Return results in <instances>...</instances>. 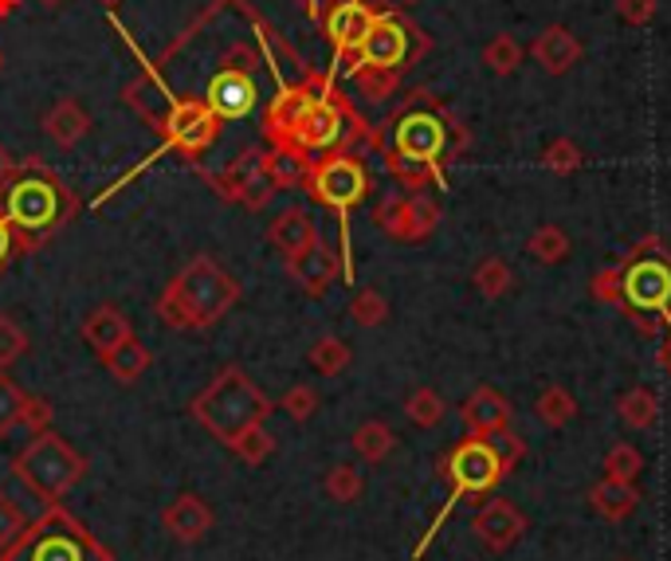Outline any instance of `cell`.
<instances>
[{"mask_svg": "<svg viewBox=\"0 0 671 561\" xmlns=\"http://www.w3.org/2000/svg\"><path fill=\"white\" fill-rule=\"evenodd\" d=\"M354 452L362 455L365 463H382V460H389L393 455V447H397V436H393V429L389 424H382V421H365V424H357V432H354Z\"/></svg>", "mask_w": 671, "mask_h": 561, "instance_id": "f1b7e54d", "label": "cell"}, {"mask_svg": "<svg viewBox=\"0 0 671 561\" xmlns=\"http://www.w3.org/2000/svg\"><path fill=\"white\" fill-rule=\"evenodd\" d=\"M51 416H56V409H51L48 396H28L24 416H20V429H24L28 436H36V432H48L51 429Z\"/></svg>", "mask_w": 671, "mask_h": 561, "instance_id": "681fc988", "label": "cell"}, {"mask_svg": "<svg viewBox=\"0 0 671 561\" xmlns=\"http://www.w3.org/2000/svg\"><path fill=\"white\" fill-rule=\"evenodd\" d=\"M158 134H161L158 154L177 149V154H185V161H189V157H197L200 149H208L216 141L220 118L205 107V99H177L174 95V107H169V115ZM158 154H149V157H158Z\"/></svg>", "mask_w": 671, "mask_h": 561, "instance_id": "9c48e42d", "label": "cell"}, {"mask_svg": "<svg viewBox=\"0 0 671 561\" xmlns=\"http://www.w3.org/2000/svg\"><path fill=\"white\" fill-rule=\"evenodd\" d=\"M233 452L240 455L244 463H251V468H259V463H267V460H272V452H275V436L264 429V424H259V429L244 432V436L236 440V444H233Z\"/></svg>", "mask_w": 671, "mask_h": 561, "instance_id": "b9f144b4", "label": "cell"}, {"mask_svg": "<svg viewBox=\"0 0 671 561\" xmlns=\"http://www.w3.org/2000/svg\"><path fill=\"white\" fill-rule=\"evenodd\" d=\"M307 362H310V370L323 373V377H338V373L349 370L354 354H349V346L342 338H334V334H323V338L310 346Z\"/></svg>", "mask_w": 671, "mask_h": 561, "instance_id": "f546056e", "label": "cell"}, {"mask_svg": "<svg viewBox=\"0 0 671 561\" xmlns=\"http://www.w3.org/2000/svg\"><path fill=\"white\" fill-rule=\"evenodd\" d=\"M616 12H621L624 24L644 28L655 17V0H616Z\"/></svg>", "mask_w": 671, "mask_h": 561, "instance_id": "816d5d0a", "label": "cell"}, {"mask_svg": "<svg viewBox=\"0 0 671 561\" xmlns=\"http://www.w3.org/2000/svg\"><path fill=\"white\" fill-rule=\"evenodd\" d=\"M323 488H326V495H330L334 503H357V499H362V491H365V479H362V471L349 468V463H334V468L326 471Z\"/></svg>", "mask_w": 671, "mask_h": 561, "instance_id": "8d00e7d4", "label": "cell"}, {"mask_svg": "<svg viewBox=\"0 0 671 561\" xmlns=\"http://www.w3.org/2000/svg\"><path fill=\"white\" fill-rule=\"evenodd\" d=\"M522 43L514 40L511 32H499V36H491L487 43H483V67L487 71H495V75H511V71H519V63H522Z\"/></svg>", "mask_w": 671, "mask_h": 561, "instance_id": "e575fe53", "label": "cell"}, {"mask_svg": "<svg viewBox=\"0 0 671 561\" xmlns=\"http://www.w3.org/2000/svg\"><path fill=\"white\" fill-rule=\"evenodd\" d=\"M526 252H531L539 264H562L570 256V236H565L562 224H542L534 228V236L526 239Z\"/></svg>", "mask_w": 671, "mask_h": 561, "instance_id": "d6a6232c", "label": "cell"}, {"mask_svg": "<svg viewBox=\"0 0 671 561\" xmlns=\"http://www.w3.org/2000/svg\"><path fill=\"white\" fill-rule=\"evenodd\" d=\"M542 166H546L550 174H557V177L578 174V169H581V149H578V141H570V138L550 141L546 154H542Z\"/></svg>", "mask_w": 671, "mask_h": 561, "instance_id": "7bdbcfd3", "label": "cell"}, {"mask_svg": "<svg viewBox=\"0 0 671 561\" xmlns=\"http://www.w3.org/2000/svg\"><path fill=\"white\" fill-rule=\"evenodd\" d=\"M240 303V283L213 256H193L154 303V314L169 331H208Z\"/></svg>", "mask_w": 671, "mask_h": 561, "instance_id": "7a4b0ae2", "label": "cell"}, {"mask_svg": "<svg viewBox=\"0 0 671 561\" xmlns=\"http://www.w3.org/2000/svg\"><path fill=\"white\" fill-rule=\"evenodd\" d=\"M134 338V323L126 318L122 306L115 303H99L91 314L83 318V342L91 346V354L107 357L110 350H118L122 342Z\"/></svg>", "mask_w": 671, "mask_h": 561, "instance_id": "d6986e66", "label": "cell"}, {"mask_svg": "<svg viewBox=\"0 0 671 561\" xmlns=\"http://www.w3.org/2000/svg\"><path fill=\"white\" fill-rule=\"evenodd\" d=\"M149 362H154V357H149V350L141 346L138 338L122 342V346L110 350V354L102 357V365H107V373L118 381V385H138V381L146 377Z\"/></svg>", "mask_w": 671, "mask_h": 561, "instance_id": "4316f807", "label": "cell"}, {"mask_svg": "<svg viewBox=\"0 0 671 561\" xmlns=\"http://www.w3.org/2000/svg\"><path fill=\"white\" fill-rule=\"evenodd\" d=\"M389 134H393L389 149L413 157V161H424V166H432L440 177H444L440 161L452 154V118H447L444 107L424 99V107L401 110V115L389 122Z\"/></svg>", "mask_w": 671, "mask_h": 561, "instance_id": "52a82bcc", "label": "cell"}, {"mask_svg": "<svg viewBox=\"0 0 671 561\" xmlns=\"http://www.w3.org/2000/svg\"><path fill=\"white\" fill-rule=\"evenodd\" d=\"M87 130H91V115L75 99H59L56 107L43 115V134H48L59 149L79 146V141L87 138Z\"/></svg>", "mask_w": 671, "mask_h": 561, "instance_id": "603a6c76", "label": "cell"}, {"mask_svg": "<svg viewBox=\"0 0 671 561\" xmlns=\"http://www.w3.org/2000/svg\"><path fill=\"white\" fill-rule=\"evenodd\" d=\"M444 475L452 479V495L456 499H483L487 491L499 488V479H503L506 471L499 468L487 440L472 436L460 447H452V455L444 460Z\"/></svg>", "mask_w": 671, "mask_h": 561, "instance_id": "30bf717a", "label": "cell"}, {"mask_svg": "<svg viewBox=\"0 0 671 561\" xmlns=\"http://www.w3.org/2000/svg\"><path fill=\"white\" fill-rule=\"evenodd\" d=\"M200 99H205V107L213 110L220 122H236V118H248L251 110L259 107V83L248 67L233 63V56H228L220 71L208 79Z\"/></svg>", "mask_w": 671, "mask_h": 561, "instance_id": "7c38bea8", "label": "cell"}, {"mask_svg": "<svg viewBox=\"0 0 671 561\" xmlns=\"http://www.w3.org/2000/svg\"><path fill=\"white\" fill-rule=\"evenodd\" d=\"M205 177L224 200H236V205L251 208V213H259V208L279 193L264 169V149H244L240 157L228 161V169H224L220 177H213V174H205Z\"/></svg>", "mask_w": 671, "mask_h": 561, "instance_id": "8fae6325", "label": "cell"}, {"mask_svg": "<svg viewBox=\"0 0 671 561\" xmlns=\"http://www.w3.org/2000/svg\"><path fill=\"white\" fill-rule=\"evenodd\" d=\"M99 4H102V9H107V12H115L118 4H122V0H99Z\"/></svg>", "mask_w": 671, "mask_h": 561, "instance_id": "94428289", "label": "cell"}, {"mask_svg": "<svg viewBox=\"0 0 671 561\" xmlns=\"http://www.w3.org/2000/svg\"><path fill=\"white\" fill-rule=\"evenodd\" d=\"M0 71H4V51H0Z\"/></svg>", "mask_w": 671, "mask_h": 561, "instance_id": "be15d7a7", "label": "cell"}, {"mask_svg": "<svg viewBox=\"0 0 671 561\" xmlns=\"http://www.w3.org/2000/svg\"><path fill=\"white\" fill-rule=\"evenodd\" d=\"M0 561H115V553L75 519L63 503H51L24 534L0 553Z\"/></svg>", "mask_w": 671, "mask_h": 561, "instance_id": "277c9868", "label": "cell"}, {"mask_svg": "<svg viewBox=\"0 0 671 561\" xmlns=\"http://www.w3.org/2000/svg\"><path fill=\"white\" fill-rule=\"evenodd\" d=\"M589 503L596 506V514L621 522V519H629L644 499H640L637 483H624V479H601V483L589 491Z\"/></svg>", "mask_w": 671, "mask_h": 561, "instance_id": "484cf974", "label": "cell"}, {"mask_svg": "<svg viewBox=\"0 0 671 561\" xmlns=\"http://www.w3.org/2000/svg\"><path fill=\"white\" fill-rule=\"evenodd\" d=\"M621 279H624V267H605V272L593 275V298L596 303H621Z\"/></svg>", "mask_w": 671, "mask_h": 561, "instance_id": "f907efd6", "label": "cell"}, {"mask_svg": "<svg viewBox=\"0 0 671 561\" xmlns=\"http://www.w3.org/2000/svg\"><path fill=\"white\" fill-rule=\"evenodd\" d=\"M632 323H637L640 334H648V338H655L660 334V323H655V311H637L632 314Z\"/></svg>", "mask_w": 671, "mask_h": 561, "instance_id": "11a10c76", "label": "cell"}, {"mask_svg": "<svg viewBox=\"0 0 671 561\" xmlns=\"http://www.w3.org/2000/svg\"><path fill=\"white\" fill-rule=\"evenodd\" d=\"M616 413H621V421L629 424V429L644 432L655 424V416H660V405H655V393L644 385L629 388V393L621 396V405H616Z\"/></svg>", "mask_w": 671, "mask_h": 561, "instance_id": "4dcf8cb0", "label": "cell"}, {"mask_svg": "<svg viewBox=\"0 0 671 561\" xmlns=\"http://www.w3.org/2000/svg\"><path fill=\"white\" fill-rule=\"evenodd\" d=\"M0 213L17 232L20 252L43 248L79 213V197L40 161H20L17 177L0 185Z\"/></svg>", "mask_w": 671, "mask_h": 561, "instance_id": "6da1fadb", "label": "cell"}, {"mask_svg": "<svg viewBox=\"0 0 671 561\" xmlns=\"http://www.w3.org/2000/svg\"><path fill=\"white\" fill-rule=\"evenodd\" d=\"M330 75H307L298 87H279V95L272 99L264 118V134L272 138V146H283L290 138V130L298 126V118L307 115L326 91H330Z\"/></svg>", "mask_w": 671, "mask_h": 561, "instance_id": "5bb4252c", "label": "cell"}, {"mask_svg": "<svg viewBox=\"0 0 671 561\" xmlns=\"http://www.w3.org/2000/svg\"><path fill=\"white\" fill-rule=\"evenodd\" d=\"M28 354V334L12 314H0V370H9L12 362Z\"/></svg>", "mask_w": 671, "mask_h": 561, "instance_id": "60d3db41", "label": "cell"}, {"mask_svg": "<svg viewBox=\"0 0 671 561\" xmlns=\"http://www.w3.org/2000/svg\"><path fill=\"white\" fill-rule=\"evenodd\" d=\"M440 224V205L428 189L421 193H405V220H401V244H421L436 232Z\"/></svg>", "mask_w": 671, "mask_h": 561, "instance_id": "cb8c5ba5", "label": "cell"}, {"mask_svg": "<svg viewBox=\"0 0 671 561\" xmlns=\"http://www.w3.org/2000/svg\"><path fill=\"white\" fill-rule=\"evenodd\" d=\"M581 51H585V48H581V40H578V36H573L565 24L542 28L539 40L531 43L534 63H539L546 75H565V71H573V67L581 63Z\"/></svg>", "mask_w": 671, "mask_h": 561, "instance_id": "ffe728a7", "label": "cell"}, {"mask_svg": "<svg viewBox=\"0 0 671 561\" xmlns=\"http://www.w3.org/2000/svg\"><path fill=\"white\" fill-rule=\"evenodd\" d=\"M573 416H578V401H573L562 385H550L546 393L539 396V421L542 424H550V429H562V424H570Z\"/></svg>", "mask_w": 671, "mask_h": 561, "instance_id": "74e56055", "label": "cell"}, {"mask_svg": "<svg viewBox=\"0 0 671 561\" xmlns=\"http://www.w3.org/2000/svg\"><path fill=\"white\" fill-rule=\"evenodd\" d=\"M621 298L632 311H671V259L663 256H629L621 279Z\"/></svg>", "mask_w": 671, "mask_h": 561, "instance_id": "4fadbf2b", "label": "cell"}, {"mask_svg": "<svg viewBox=\"0 0 671 561\" xmlns=\"http://www.w3.org/2000/svg\"><path fill=\"white\" fill-rule=\"evenodd\" d=\"M43 9H59V4H63V0H40Z\"/></svg>", "mask_w": 671, "mask_h": 561, "instance_id": "6125c7cd", "label": "cell"}, {"mask_svg": "<svg viewBox=\"0 0 671 561\" xmlns=\"http://www.w3.org/2000/svg\"><path fill=\"white\" fill-rule=\"evenodd\" d=\"M373 20H377V9L369 0H330V9L323 12V32L334 48V59L354 56Z\"/></svg>", "mask_w": 671, "mask_h": 561, "instance_id": "9a60e30c", "label": "cell"}, {"mask_svg": "<svg viewBox=\"0 0 671 561\" xmlns=\"http://www.w3.org/2000/svg\"><path fill=\"white\" fill-rule=\"evenodd\" d=\"M12 475H17V483L28 495H36L43 506H51L63 503L79 488V479L87 475V460L59 432L48 429L28 436V444L12 460Z\"/></svg>", "mask_w": 671, "mask_h": 561, "instance_id": "5b68a950", "label": "cell"}, {"mask_svg": "<svg viewBox=\"0 0 671 561\" xmlns=\"http://www.w3.org/2000/svg\"><path fill=\"white\" fill-rule=\"evenodd\" d=\"M24 526H28V519H24V511L17 506V499L0 491V553L9 550V545L24 534Z\"/></svg>", "mask_w": 671, "mask_h": 561, "instance_id": "bcb514c9", "label": "cell"}, {"mask_svg": "<svg viewBox=\"0 0 671 561\" xmlns=\"http://www.w3.org/2000/svg\"><path fill=\"white\" fill-rule=\"evenodd\" d=\"M272 409L275 405L267 401V393L240 370V365H224V370L197 393L189 413L208 436L220 440L224 447H233L244 432L267 424Z\"/></svg>", "mask_w": 671, "mask_h": 561, "instance_id": "3957f363", "label": "cell"}, {"mask_svg": "<svg viewBox=\"0 0 671 561\" xmlns=\"http://www.w3.org/2000/svg\"><path fill=\"white\" fill-rule=\"evenodd\" d=\"M393 9H413V4H421V0H389Z\"/></svg>", "mask_w": 671, "mask_h": 561, "instance_id": "91938a15", "label": "cell"}, {"mask_svg": "<svg viewBox=\"0 0 671 561\" xmlns=\"http://www.w3.org/2000/svg\"><path fill=\"white\" fill-rule=\"evenodd\" d=\"M349 79L357 83V91L369 102H385L397 95L401 71H385V67H349Z\"/></svg>", "mask_w": 671, "mask_h": 561, "instance_id": "1f68e13d", "label": "cell"}, {"mask_svg": "<svg viewBox=\"0 0 671 561\" xmlns=\"http://www.w3.org/2000/svg\"><path fill=\"white\" fill-rule=\"evenodd\" d=\"M307 193L318 205L334 208L338 216H349L369 197V169H365L362 157H354L349 149H334V154L310 161Z\"/></svg>", "mask_w": 671, "mask_h": 561, "instance_id": "ba28073f", "label": "cell"}, {"mask_svg": "<svg viewBox=\"0 0 671 561\" xmlns=\"http://www.w3.org/2000/svg\"><path fill=\"white\" fill-rule=\"evenodd\" d=\"M349 318H354L357 326H382L385 318H389V303H385L382 291H373V287H362L354 295V303H349Z\"/></svg>", "mask_w": 671, "mask_h": 561, "instance_id": "f35d334b", "label": "cell"}, {"mask_svg": "<svg viewBox=\"0 0 671 561\" xmlns=\"http://www.w3.org/2000/svg\"><path fill=\"white\" fill-rule=\"evenodd\" d=\"M17 169H20V157H12L9 146H0V185L12 181V177H17Z\"/></svg>", "mask_w": 671, "mask_h": 561, "instance_id": "db71d44e", "label": "cell"}, {"mask_svg": "<svg viewBox=\"0 0 671 561\" xmlns=\"http://www.w3.org/2000/svg\"><path fill=\"white\" fill-rule=\"evenodd\" d=\"M267 239H272V248L287 259V256H295V252L307 248L310 239H318V224L307 208L290 205V208H283L272 224H267Z\"/></svg>", "mask_w": 671, "mask_h": 561, "instance_id": "7402d4cb", "label": "cell"}, {"mask_svg": "<svg viewBox=\"0 0 671 561\" xmlns=\"http://www.w3.org/2000/svg\"><path fill=\"white\" fill-rule=\"evenodd\" d=\"M283 413L290 416V421H310V416L318 413V393L315 385H290L287 393H283Z\"/></svg>", "mask_w": 671, "mask_h": 561, "instance_id": "f6af8a7d", "label": "cell"}, {"mask_svg": "<svg viewBox=\"0 0 671 561\" xmlns=\"http://www.w3.org/2000/svg\"><path fill=\"white\" fill-rule=\"evenodd\" d=\"M24 405H28V393L12 377H4V370H0V440H9L12 432L20 429Z\"/></svg>", "mask_w": 671, "mask_h": 561, "instance_id": "d590c367", "label": "cell"}, {"mask_svg": "<svg viewBox=\"0 0 671 561\" xmlns=\"http://www.w3.org/2000/svg\"><path fill=\"white\" fill-rule=\"evenodd\" d=\"M213 522H216L213 506L200 495H177L174 503L161 511V530L181 545H197L200 538L213 530Z\"/></svg>", "mask_w": 671, "mask_h": 561, "instance_id": "ac0fdd59", "label": "cell"}, {"mask_svg": "<svg viewBox=\"0 0 671 561\" xmlns=\"http://www.w3.org/2000/svg\"><path fill=\"white\" fill-rule=\"evenodd\" d=\"M472 530L487 550H511V545L526 534V514H522L511 499H491L472 519Z\"/></svg>", "mask_w": 671, "mask_h": 561, "instance_id": "e0dca14e", "label": "cell"}, {"mask_svg": "<svg viewBox=\"0 0 671 561\" xmlns=\"http://www.w3.org/2000/svg\"><path fill=\"white\" fill-rule=\"evenodd\" d=\"M487 440V447L495 452V460H499V468L503 471H511L514 463L526 455V444L519 440V432H511V429H499V432H491V436H483Z\"/></svg>", "mask_w": 671, "mask_h": 561, "instance_id": "7dc6e473", "label": "cell"}, {"mask_svg": "<svg viewBox=\"0 0 671 561\" xmlns=\"http://www.w3.org/2000/svg\"><path fill=\"white\" fill-rule=\"evenodd\" d=\"M264 169H267V177H272L275 189H298V185H307L310 157L295 146H272L264 154Z\"/></svg>", "mask_w": 671, "mask_h": 561, "instance_id": "d4e9b609", "label": "cell"}, {"mask_svg": "<svg viewBox=\"0 0 671 561\" xmlns=\"http://www.w3.org/2000/svg\"><path fill=\"white\" fill-rule=\"evenodd\" d=\"M464 429L467 436H480V440L499 429H511V405H506V396L491 385L475 388L464 401Z\"/></svg>", "mask_w": 671, "mask_h": 561, "instance_id": "44dd1931", "label": "cell"}, {"mask_svg": "<svg viewBox=\"0 0 671 561\" xmlns=\"http://www.w3.org/2000/svg\"><path fill=\"white\" fill-rule=\"evenodd\" d=\"M405 416L416 424V429H436V424L447 416L444 396H440L436 388H428V385L413 388V393H408V401H405Z\"/></svg>", "mask_w": 671, "mask_h": 561, "instance_id": "836d02e7", "label": "cell"}, {"mask_svg": "<svg viewBox=\"0 0 671 561\" xmlns=\"http://www.w3.org/2000/svg\"><path fill=\"white\" fill-rule=\"evenodd\" d=\"M303 4H307V12H310L315 20H323V12L330 9V0H303Z\"/></svg>", "mask_w": 671, "mask_h": 561, "instance_id": "6f0895ef", "label": "cell"}, {"mask_svg": "<svg viewBox=\"0 0 671 561\" xmlns=\"http://www.w3.org/2000/svg\"><path fill=\"white\" fill-rule=\"evenodd\" d=\"M432 48V40L413 24V20L397 17L393 9H377V20L365 32L362 48L354 51L349 67H385V71H405L413 67L424 51Z\"/></svg>", "mask_w": 671, "mask_h": 561, "instance_id": "8992f818", "label": "cell"}, {"mask_svg": "<svg viewBox=\"0 0 671 561\" xmlns=\"http://www.w3.org/2000/svg\"><path fill=\"white\" fill-rule=\"evenodd\" d=\"M668 326H671V323H668ZM660 370L671 373V334L663 338V346H660Z\"/></svg>", "mask_w": 671, "mask_h": 561, "instance_id": "9f6ffc18", "label": "cell"}, {"mask_svg": "<svg viewBox=\"0 0 671 561\" xmlns=\"http://www.w3.org/2000/svg\"><path fill=\"white\" fill-rule=\"evenodd\" d=\"M511 267L503 264L499 256H487L480 259V267H475V287H480V295L487 298H503L506 291H511Z\"/></svg>", "mask_w": 671, "mask_h": 561, "instance_id": "ab89813d", "label": "cell"}, {"mask_svg": "<svg viewBox=\"0 0 671 561\" xmlns=\"http://www.w3.org/2000/svg\"><path fill=\"white\" fill-rule=\"evenodd\" d=\"M401 220H405V193H389L382 205L373 208V224L385 232V236H401Z\"/></svg>", "mask_w": 671, "mask_h": 561, "instance_id": "c3c4849f", "label": "cell"}, {"mask_svg": "<svg viewBox=\"0 0 671 561\" xmlns=\"http://www.w3.org/2000/svg\"><path fill=\"white\" fill-rule=\"evenodd\" d=\"M20 4H24V0H0V17H12Z\"/></svg>", "mask_w": 671, "mask_h": 561, "instance_id": "680465c9", "label": "cell"}, {"mask_svg": "<svg viewBox=\"0 0 671 561\" xmlns=\"http://www.w3.org/2000/svg\"><path fill=\"white\" fill-rule=\"evenodd\" d=\"M385 169L393 174V181L408 193H421V189H432V185H444V177L436 174L432 166L424 161H413V157L397 154V149H385Z\"/></svg>", "mask_w": 671, "mask_h": 561, "instance_id": "83f0119b", "label": "cell"}, {"mask_svg": "<svg viewBox=\"0 0 671 561\" xmlns=\"http://www.w3.org/2000/svg\"><path fill=\"white\" fill-rule=\"evenodd\" d=\"M287 275H290V283H298V291H303V295L323 298L326 291H330L334 283H338V275H342V256L330 248V244H326L323 236H318V239H310V244H307L303 252L287 256Z\"/></svg>", "mask_w": 671, "mask_h": 561, "instance_id": "2e32d148", "label": "cell"}, {"mask_svg": "<svg viewBox=\"0 0 671 561\" xmlns=\"http://www.w3.org/2000/svg\"><path fill=\"white\" fill-rule=\"evenodd\" d=\"M605 479H624V483H632V479L644 471V455L637 452L632 444H616L613 452L605 455Z\"/></svg>", "mask_w": 671, "mask_h": 561, "instance_id": "ee69618b", "label": "cell"}, {"mask_svg": "<svg viewBox=\"0 0 671 561\" xmlns=\"http://www.w3.org/2000/svg\"><path fill=\"white\" fill-rule=\"evenodd\" d=\"M12 256H20L17 232H12V224L4 220V213H0V275H4V267L12 264Z\"/></svg>", "mask_w": 671, "mask_h": 561, "instance_id": "f5cc1de1", "label": "cell"}]
</instances>
